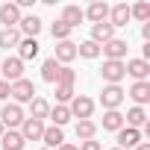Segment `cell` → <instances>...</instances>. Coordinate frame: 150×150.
I'll list each match as a JSON object with an SVG mask.
<instances>
[{
	"instance_id": "1",
	"label": "cell",
	"mask_w": 150,
	"mask_h": 150,
	"mask_svg": "<svg viewBox=\"0 0 150 150\" xmlns=\"http://www.w3.org/2000/svg\"><path fill=\"white\" fill-rule=\"evenodd\" d=\"M68 112H71V118L91 121V112H94V100H91V97H86V94H74V100L68 103Z\"/></svg>"
},
{
	"instance_id": "2",
	"label": "cell",
	"mask_w": 150,
	"mask_h": 150,
	"mask_svg": "<svg viewBox=\"0 0 150 150\" xmlns=\"http://www.w3.org/2000/svg\"><path fill=\"white\" fill-rule=\"evenodd\" d=\"M0 74H3V80L12 86V83L24 80V62H21L18 56H6L3 62H0Z\"/></svg>"
},
{
	"instance_id": "3",
	"label": "cell",
	"mask_w": 150,
	"mask_h": 150,
	"mask_svg": "<svg viewBox=\"0 0 150 150\" xmlns=\"http://www.w3.org/2000/svg\"><path fill=\"white\" fill-rule=\"evenodd\" d=\"M100 77H103V83L106 86H121V80L127 77V68H124V62H103V68H100Z\"/></svg>"
},
{
	"instance_id": "4",
	"label": "cell",
	"mask_w": 150,
	"mask_h": 150,
	"mask_svg": "<svg viewBox=\"0 0 150 150\" xmlns=\"http://www.w3.org/2000/svg\"><path fill=\"white\" fill-rule=\"evenodd\" d=\"M0 124H3L6 129H15L24 124V109L18 103H3V109H0Z\"/></svg>"
},
{
	"instance_id": "5",
	"label": "cell",
	"mask_w": 150,
	"mask_h": 150,
	"mask_svg": "<svg viewBox=\"0 0 150 150\" xmlns=\"http://www.w3.org/2000/svg\"><path fill=\"white\" fill-rule=\"evenodd\" d=\"M9 97H12V103H18V106H21V103H30V100L35 97V86H33V80L24 77V80L12 83V94H9Z\"/></svg>"
},
{
	"instance_id": "6",
	"label": "cell",
	"mask_w": 150,
	"mask_h": 150,
	"mask_svg": "<svg viewBox=\"0 0 150 150\" xmlns=\"http://www.w3.org/2000/svg\"><path fill=\"white\" fill-rule=\"evenodd\" d=\"M100 53H103L109 62H124V56H127V41H124V38H109L106 44H100Z\"/></svg>"
},
{
	"instance_id": "7",
	"label": "cell",
	"mask_w": 150,
	"mask_h": 150,
	"mask_svg": "<svg viewBox=\"0 0 150 150\" xmlns=\"http://www.w3.org/2000/svg\"><path fill=\"white\" fill-rule=\"evenodd\" d=\"M100 103H103L106 112H109V109H118V106L124 103V88H121V86H103V91H100Z\"/></svg>"
},
{
	"instance_id": "8",
	"label": "cell",
	"mask_w": 150,
	"mask_h": 150,
	"mask_svg": "<svg viewBox=\"0 0 150 150\" xmlns=\"http://www.w3.org/2000/svg\"><path fill=\"white\" fill-rule=\"evenodd\" d=\"M21 138L24 141H38L41 135H44V121H35V118H24V124H21Z\"/></svg>"
},
{
	"instance_id": "9",
	"label": "cell",
	"mask_w": 150,
	"mask_h": 150,
	"mask_svg": "<svg viewBox=\"0 0 150 150\" xmlns=\"http://www.w3.org/2000/svg\"><path fill=\"white\" fill-rule=\"evenodd\" d=\"M0 24H3V30H12L21 24V9L18 3H0Z\"/></svg>"
},
{
	"instance_id": "10",
	"label": "cell",
	"mask_w": 150,
	"mask_h": 150,
	"mask_svg": "<svg viewBox=\"0 0 150 150\" xmlns=\"http://www.w3.org/2000/svg\"><path fill=\"white\" fill-rule=\"evenodd\" d=\"M53 59H56L59 65H68V62H74V59H77V44H74L71 38H65V41H56V53H53Z\"/></svg>"
},
{
	"instance_id": "11",
	"label": "cell",
	"mask_w": 150,
	"mask_h": 150,
	"mask_svg": "<svg viewBox=\"0 0 150 150\" xmlns=\"http://www.w3.org/2000/svg\"><path fill=\"white\" fill-rule=\"evenodd\" d=\"M18 33H21V35H27V38H35V35L41 33V18H38V15H21Z\"/></svg>"
},
{
	"instance_id": "12",
	"label": "cell",
	"mask_w": 150,
	"mask_h": 150,
	"mask_svg": "<svg viewBox=\"0 0 150 150\" xmlns=\"http://www.w3.org/2000/svg\"><path fill=\"white\" fill-rule=\"evenodd\" d=\"M124 68H127V74H129L135 83H144L147 74H150V65L144 59H129V62H124Z\"/></svg>"
},
{
	"instance_id": "13",
	"label": "cell",
	"mask_w": 150,
	"mask_h": 150,
	"mask_svg": "<svg viewBox=\"0 0 150 150\" xmlns=\"http://www.w3.org/2000/svg\"><path fill=\"white\" fill-rule=\"evenodd\" d=\"M83 15H86L91 24H103V21H109V6L103 3V0H94L88 9H83Z\"/></svg>"
},
{
	"instance_id": "14",
	"label": "cell",
	"mask_w": 150,
	"mask_h": 150,
	"mask_svg": "<svg viewBox=\"0 0 150 150\" xmlns=\"http://www.w3.org/2000/svg\"><path fill=\"white\" fill-rule=\"evenodd\" d=\"M141 144V129H132V127H121L118 129V147H135Z\"/></svg>"
},
{
	"instance_id": "15",
	"label": "cell",
	"mask_w": 150,
	"mask_h": 150,
	"mask_svg": "<svg viewBox=\"0 0 150 150\" xmlns=\"http://www.w3.org/2000/svg\"><path fill=\"white\" fill-rule=\"evenodd\" d=\"M24 138H21V132L18 129H3V135H0V147L3 150H24Z\"/></svg>"
},
{
	"instance_id": "16",
	"label": "cell",
	"mask_w": 150,
	"mask_h": 150,
	"mask_svg": "<svg viewBox=\"0 0 150 150\" xmlns=\"http://www.w3.org/2000/svg\"><path fill=\"white\" fill-rule=\"evenodd\" d=\"M127 21H129V6L127 3H115L109 9V24L118 30V27H127Z\"/></svg>"
},
{
	"instance_id": "17",
	"label": "cell",
	"mask_w": 150,
	"mask_h": 150,
	"mask_svg": "<svg viewBox=\"0 0 150 150\" xmlns=\"http://www.w3.org/2000/svg\"><path fill=\"white\" fill-rule=\"evenodd\" d=\"M109 38H115V27H112L109 21H103V24H94V27H91V41H94V44H106Z\"/></svg>"
},
{
	"instance_id": "18",
	"label": "cell",
	"mask_w": 150,
	"mask_h": 150,
	"mask_svg": "<svg viewBox=\"0 0 150 150\" xmlns=\"http://www.w3.org/2000/svg\"><path fill=\"white\" fill-rule=\"evenodd\" d=\"M38 50H41V44H38L35 38H21V44H18V59H21V62L35 59V56H38Z\"/></svg>"
},
{
	"instance_id": "19",
	"label": "cell",
	"mask_w": 150,
	"mask_h": 150,
	"mask_svg": "<svg viewBox=\"0 0 150 150\" xmlns=\"http://www.w3.org/2000/svg\"><path fill=\"white\" fill-rule=\"evenodd\" d=\"M124 124H127V127H132V129L147 127V112H144V106H132V109L124 115Z\"/></svg>"
},
{
	"instance_id": "20",
	"label": "cell",
	"mask_w": 150,
	"mask_h": 150,
	"mask_svg": "<svg viewBox=\"0 0 150 150\" xmlns=\"http://www.w3.org/2000/svg\"><path fill=\"white\" fill-rule=\"evenodd\" d=\"M59 21H62V24H68V27L74 30V27H80V24L86 21V15H83V9H80V6H65Z\"/></svg>"
},
{
	"instance_id": "21",
	"label": "cell",
	"mask_w": 150,
	"mask_h": 150,
	"mask_svg": "<svg viewBox=\"0 0 150 150\" xmlns=\"http://www.w3.org/2000/svg\"><path fill=\"white\" fill-rule=\"evenodd\" d=\"M129 97L135 100V106H144V103L150 100V83H147V80H144V83H132Z\"/></svg>"
},
{
	"instance_id": "22",
	"label": "cell",
	"mask_w": 150,
	"mask_h": 150,
	"mask_svg": "<svg viewBox=\"0 0 150 150\" xmlns=\"http://www.w3.org/2000/svg\"><path fill=\"white\" fill-rule=\"evenodd\" d=\"M47 115H50V103H47L44 97H33V100H30V118L44 121Z\"/></svg>"
},
{
	"instance_id": "23",
	"label": "cell",
	"mask_w": 150,
	"mask_h": 150,
	"mask_svg": "<svg viewBox=\"0 0 150 150\" xmlns=\"http://www.w3.org/2000/svg\"><path fill=\"white\" fill-rule=\"evenodd\" d=\"M59 68H62V65H59L53 56L44 59V62H41V80H44V83H56V80H59Z\"/></svg>"
},
{
	"instance_id": "24",
	"label": "cell",
	"mask_w": 150,
	"mask_h": 150,
	"mask_svg": "<svg viewBox=\"0 0 150 150\" xmlns=\"http://www.w3.org/2000/svg\"><path fill=\"white\" fill-rule=\"evenodd\" d=\"M47 118L53 121V127L62 129V127L71 121V112H68V106H59V103H56V106H50V115H47Z\"/></svg>"
},
{
	"instance_id": "25",
	"label": "cell",
	"mask_w": 150,
	"mask_h": 150,
	"mask_svg": "<svg viewBox=\"0 0 150 150\" xmlns=\"http://www.w3.org/2000/svg\"><path fill=\"white\" fill-rule=\"evenodd\" d=\"M124 127V115L118 112V109H109V112H103V129H112V132H118Z\"/></svg>"
},
{
	"instance_id": "26",
	"label": "cell",
	"mask_w": 150,
	"mask_h": 150,
	"mask_svg": "<svg viewBox=\"0 0 150 150\" xmlns=\"http://www.w3.org/2000/svg\"><path fill=\"white\" fill-rule=\"evenodd\" d=\"M41 141H44L47 147H59V144H65V132H62L59 127H44Z\"/></svg>"
},
{
	"instance_id": "27",
	"label": "cell",
	"mask_w": 150,
	"mask_h": 150,
	"mask_svg": "<svg viewBox=\"0 0 150 150\" xmlns=\"http://www.w3.org/2000/svg\"><path fill=\"white\" fill-rule=\"evenodd\" d=\"M21 33H18V27H12V30H3V33H0V47H3V50H9V47H18L21 44Z\"/></svg>"
},
{
	"instance_id": "28",
	"label": "cell",
	"mask_w": 150,
	"mask_h": 150,
	"mask_svg": "<svg viewBox=\"0 0 150 150\" xmlns=\"http://www.w3.org/2000/svg\"><path fill=\"white\" fill-rule=\"evenodd\" d=\"M97 135V124L94 121H77V138L80 141H91Z\"/></svg>"
},
{
	"instance_id": "29",
	"label": "cell",
	"mask_w": 150,
	"mask_h": 150,
	"mask_svg": "<svg viewBox=\"0 0 150 150\" xmlns=\"http://www.w3.org/2000/svg\"><path fill=\"white\" fill-rule=\"evenodd\" d=\"M77 56H83V59H97V56H100V44H94V41L88 38V41L77 44Z\"/></svg>"
},
{
	"instance_id": "30",
	"label": "cell",
	"mask_w": 150,
	"mask_h": 150,
	"mask_svg": "<svg viewBox=\"0 0 150 150\" xmlns=\"http://www.w3.org/2000/svg\"><path fill=\"white\" fill-rule=\"evenodd\" d=\"M129 18H135V21H150V3L147 0H141V3H135V6H129Z\"/></svg>"
},
{
	"instance_id": "31",
	"label": "cell",
	"mask_w": 150,
	"mask_h": 150,
	"mask_svg": "<svg viewBox=\"0 0 150 150\" xmlns=\"http://www.w3.org/2000/svg\"><path fill=\"white\" fill-rule=\"evenodd\" d=\"M77 83V71H74L71 65H62L59 68V80H56V86H74Z\"/></svg>"
},
{
	"instance_id": "32",
	"label": "cell",
	"mask_w": 150,
	"mask_h": 150,
	"mask_svg": "<svg viewBox=\"0 0 150 150\" xmlns=\"http://www.w3.org/2000/svg\"><path fill=\"white\" fill-rule=\"evenodd\" d=\"M74 86H56V100H59V106H68L71 100H74Z\"/></svg>"
},
{
	"instance_id": "33",
	"label": "cell",
	"mask_w": 150,
	"mask_h": 150,
	"mask_svg": "<svg viewBox=\"0 0 150 150\" xmlns=\"http://www.w3.org/2000/svg\"><path fill=\"white\" fill-rule=\"evenodd\" d=\"M50 33H53V38H56V41H65V38L71 35V27H68V24H62V21H53Z\"/></svg>"
},
{
	"instance_id": "34",
	"label": "cell",
	"mask_w": 150,
	"mask_h": 150,
	"mask_svg": "<svg viewBox=\"0 0 150 150\" xmlns=\"http://www.w3.org/2000/svg\"><path fill=\"white\" fill-rule=\"evenodd\" d=\"M77 150H103V144H100V141H94V138H91V141H83V144H80V147H77Z\"/></svg>"
},
{
	"instance_id": "35",
	"label": "cell",
	"mask_w": 150,
	"mask_h": 150,
	"mask_svg": "<svg viewBox=\"0 0 150 150\" xmlns=\"http://www.w3.org/2000/svg\"><path fill=\"white\" fill-rule=\"evenodd\" d=\"M9 94H12V86H9L6 80H0V100H6Z\"/></svg>"
},
{
	"instance_id": "36",
	"label": "cell",
	"mask_w": 150,
	"mask_h": 150,
	"mask_svg": "<svg viewBox=\"0 0 150 150\" xmlns=\"http://www.w3.org/2000/svg\"><path fill=\"white\" fill-rule=\"evenodd\" d=\"M56 150H77V144H68V141H65V144H59Z\"/></svg>"
},
{
	"instance_id": "37",
	"label": "cell",
	"mask_w": 150,
	"mask_h": 150,
	"mask_svg": "<svg viewBox=\"0 0 150 150\" xmlns=\"http://www.w3.org/2000/svg\"><path fill=\"white\" fill-rule=\"evenodd\" d=\"M135 150H150V144H147V141H141V144H135Z\"/></svg>"
},
{
	"instance_id": "38",
	"label": "cell",
	"mask_w": 150,
	"mask_h": 150,
	"mask_svg": "<svg viewBox=\"0 0 150 150\" xmlns=\"http://www.w3.org/2000/svg\"><path fill=\"white\" fill-rule=\"evenodd\" d=\"M0 135H3V124H0Z\"/></svg>"
},
{
	"instance_id": "39",
	"label": "cell",
	"mask_w": 150,
	"mask_h": 150,
	"mask_svg": "<svg viewBox=\"0 0 150 150\" xmlns=\"http://www.w3.org/2000/svg\"><path fill=\"white\" fill-rule=\"evenodd\" d=\"M112 150H121V147H112Z\"/></svg>"
}]
</instances>
